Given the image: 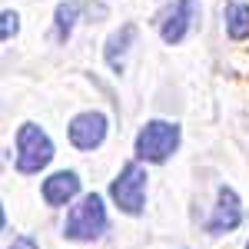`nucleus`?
Instances as JSON below:
<instances>
[{
    "instance_id": "7ed1b4c3",
    "label": "nucleus",
    "mask_w": 249,
    "mask_h": 249,
    "mask_svg": "<svg viewBox=\"0 0 249 249\" xmlns=\"http://www.w3.org/2000/svg\"><path fill=\"white\" fill-rule=\"evenodd\" d=\"M183 130L173 120H146L133 140V153L140 163H166L179 150Z\"/></svg>"
},
{
    "instance_id": "423d86ee",
    "label": "nucleus",
    "mask_w": 249,
    "mask_h": 249,
    "mask_svg": "<svg viewBox=\"0 0 249 249\" xmlns=\"http://www.w3.org/2000/svg\"><path fill=\"white\" fill-rule=\"evenodd\" d=\"M196 20H199V0H173V7L160 20V40L170 47L183 43L196 27Z\"/></svg>"
},
{
    "instance_id": "0eeeda50",
    "label": "nucleus",
    "mask_w": 249,
    "mask_h": 249,
    "mask_svg": "<svg viewBox=\"0 0 249 249\" xmlns=\"http://www.w3.org/2000/svg\"><path fill=\"white\" fill-rule=\"evenodd\" d=\"M243 223V199L232 186H219L216 190V206H213L210 219H206V232L210 236H226Z\"/></svg>"
},
{
    "instance_id": "20e7f679",
    "label": "nucleus",
    "mask_w": 249,
    "mask_h": 249,
    "mask_svg": "<svg viewBox=\"0 0 249 249\" xmlns=\"http://www.w3.org/2000/svg\"><path fill=\"white\" fill-rule=\"evenodd\" d=\"M146 186H150V173L140 160L123 163L120 173L110 179V199L116 203V210L126 216H143L146 210Z\"/></svg>"
},
{
    "instance_id": "39448f33",
    "label": "nucleus",
    "mask_w": 249,
    "mask_h": 249,
    "mask_svg": "<svg viewBox=\"0 0 249 249\" xmlns=\"http://www.w3.org/2000/svg\"><path fill=\"white\" fill-rule=\"evenodd\" d=\"M107 133H110V116L103 110H83L77 113L70 123H67V136L70 143L83 150V153H93L107 143Z\"/></svg>"
},
{
    "instance_id": "6e6552de",
    "label": "nucleus",
    "mask_w": 249,
    "mask_h": 249,
    "mask_svg": "<svg viewBox=\"0 0 249 249\" xmlns=\"http://www.w3.org/2000/svg\"><path fill=\"white\" fill-rule=\"evenodd\" d=\"M40 196H43V203L47 206H67V203H73L80 196V173L77 170H57L50 173L43 183H40Z\"/></svg>"
},
{
    "instance_id": "4468645a",
    "label": "nucleus",
    "mask_w": 249,
    "mask_h": 249,
    "mask_svg": "<svg viewBox=\"0 0 249 249\" xmlns=\"http://www.w3.org/2000/svg\"><path fill=\"white\" fill-rule=\"evenodd\" d=\"M246 249H249V239H246Z\"/></svg>"
},
{
    "instance_id": "9d476101",
    "label": "nucleus",
    "mask_w": 249,
    "mask_h": 249,
    "mask_svg": "<svg viewBox=\"0 0 249 249\" xmlns=\"http://www.w3.org/2000/svg\"><path fill=\"white\" fill-rule=\"evenodd\" d=\"M83 7H87L83 0H60L57 7H53V40L57 43H67V40L73 37Z\"/></svg>"
},
{
    "instance_id": "ddd939ff",
    "label": "nucleus",
    "mask_w": 249,
    "mask_h": 249,
    "mask_svg": "<svg viewBox=\"0 0 249 249\" xmlns=\"http://www.w3.org/2000/svg\"><path fill=\"white\" fill-rule=\"evenodd\" d=\"M7 249H40V243L30 236V232H20V236H14V243Z\"/></svg>"
},
{
    "instance_id": "f257e3e1",
    "label": "nucleus",
    "mask_w": 249,
    "mask_h": 249,
    "mask_svg": "<svg viewBox=\"0 0 249 249\" xmlns=\"http://www.w3.org/2000/svg\"><path fill=\"white\" fill-rule=\"evenodd\" d=\"M107 230H110V216L100 193H83L63 219V239L70 243H93Z\"/></svg>"
},
{
    "instance_id": "f8f14e48",
    "label": "nucleus",
    "mask_w": 249,
    "mask_h": 249,
    "mask_svg": "<svg viewBox=\"0 0 249 249\" xmlns=\"http://www.w3.org/2000/svg\"><path fill=\"white\" fill-rule=\"evenodd\" d=\"M17 34H20V14L7 7V10L0 14V40L7 43V40H14Z\"/></svg>"
},
{
    "instance_id": "1a4fd4ad",
    "label": "nucleus",
    "mask_w": 249,
    "mask_h": 249,
    "mask_svg": "<svg viewBox=\"0 0 249 249\" xmlns=\"http://www.w3.org/2000/svg\"><path fill=\"white\" fill-rule=\"evenodd\" d=\"M136 43V23H120L113 34L103 43V60L113 73H123L126 70V60H130V50Z\"/></svg>"
},
{
    "instance_id": "9b49d317",
    "label": "nucleus",
    "mask_w": 249,
    "mask_h": 249,
    "mask_svg": "<svg viewBox=\"0 0 249 249\" xmlns=\"http://www.w3.org/2000/svg\"><path fill=\"white\" fill-rule=\"evenodd\" d=\"M223 23H226V37L243 43L249 40V3L246 0H230L223 7Z\"/></svg>"
},
{
    "instance_id": "f03ea898",
    "label": "nucleus",
    "mask_w": 249,
    "mask_h": 249,
    "mask_svg": "<svg viewBox=\"0 0 249 249\" xmlns=\"http://www.w3.org/2000/svg\"><path fill=\"white\" fill-rule=\"evenodd\" d=\"M14 146H17L14 166H17L20 176H37V173L47 170V166L53 163V156H57V146H53L50 133H47L40 123H34V120H27V123L17 126Z\"/></svg>"
}]
</instances>
